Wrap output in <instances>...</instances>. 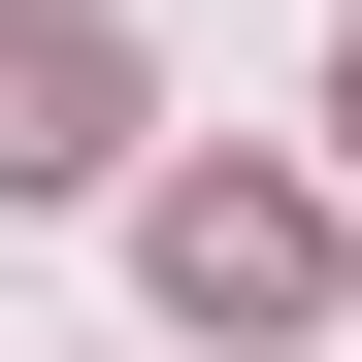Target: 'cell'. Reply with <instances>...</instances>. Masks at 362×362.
<instances>
[{"mask_svg":"<svg viewBox=\"0 0 362 362\" xmlns=\"http://www.w3.org/2000/svg\"><path fill=\"white\" fill-rule=\"evenodd\" d=\"M132 264H165V329H296V296H329V198H264V165H198V198H165Z\"/></svg>","mask_w":362,"mask_h":362,"instance_id":"obj_1","label":"cell"},{"mask_svg":"<svg viewBox=\"0 0 362 362\" xmlns=\"http://www.w3.org/2000/svg\"><path fill=\"white\" fill-rule=\"evenodd\" d=\"M99 132H132V33H99V0H0V165H33V198H66Z\"/></svg>","mask_w":362,"mask_h":362,"instance_id":"obj_2","label":"cell"},{"mask_svg":"<svg viewBox=\"0 0 362 362\" xmlns=\"http://www.w3.org/2000/svg\"><path fill=\"white\" fill-rule=\"evenodd\" d=\"M329 132H362V66H329Z\"/></svg>","mask_w":362,"mask_h":362,"instance_id":"obj_3","label":"cell"}]
</instances>
